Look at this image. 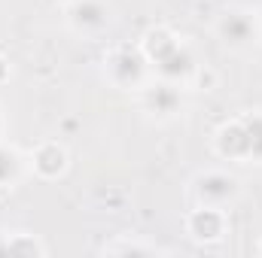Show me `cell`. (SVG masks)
I'll use <instances>...</instances> for the list:
<instances>
[{"label":"cell","instance_id":"obj_1","mask_svg":"<svg viewBox=\"0 0 262 258\" xmlns=\"http://www.w3.org/2000/svg\"><path fill=\"white\" fill-rule=\"evenodd\" d=\"M140 52H143L149 70L159 79H168V82H180L183 85L198 67L192 49L171 28H149L143 34V40H140Z\"/></svg>","mask_w":262,"mask_h":258},{"label":"cell","instance_id":"obj_2","mask_svg":"<svg viewBox=\"0 0 262 258\" xmlns=\"http://www.w3.org/2000/svg\"><path fill=\"white\" fill-rule=\"evenodd\" d=\"M216 152L229 161L262 164V110L226 122L216 131Z\"/></svg>","mask_w":262,"mask_h":258},{"label":"cell","instance_id":"obj_3","mask_svg":"<svg viewBox=\"0 0 262 258\" xmlns=\"http://www.w3.org/2000/svg\"><path fill=\"white\" fill-rule=\"evenodd\" d=\"M104 73H107V79H110L116 88H122V91H128V88H143V85L149 82V64H146L140 46H137V49H131V46L113 49V52L107 55V61H104Z\"/></svg>","mask_w":262,"mask_h":258},{"label":"cell","instance_id":"obj_4","mask_svg":"<svg viewBox=\"0 0 262 258\" xmlns=\"http://www.w3.org/2000/svg\"><path fill=\"white\" fill-rule=\"evenodd\" d=\"M216 37H220V43H223L226 49L244 52V49H250V46L262 37L259 15L250 12V9H226V12L216 18Z\"/></svg>","mask_w":262,"mask_h":258},{"label":"cell","instance_id":"obj_5","mask_svg":"<svg viewBox=\"0 0 262 258\" xmlns=\"http://www.w3.org/2000/svg\"><path fill=\"white\" fill-rule=\"evenodd\" d=\"M192 200L204 207H220L229 210L238 197H241V183L238 176L226 173V170H204L192 179Z\"/></svg>","mask_w":262,"mask_h":258},{"label":"cell","instance_id":"obj_6","mask_svg":"<svg viewBox=\"0 0 262 258\" xmlns=\"http://www.w3.org/2000/svg\"><path fill=\"white\" fill-rule=\"evenodd\" d=\"M186 234L195 243H220L229 234V216H226V210L195 203V210H189V216H186Z\"/></svg>","mask_w":262,"mask_h":258},{"label":"cell","instance_id":"obj_7","mask_svg":"<svg viewBox=\"0 0 262 258\" xmlns=\"http://www.w3.org/2000/svg\"><path fill=\"white\" fill-rule=\"evenodd\" d=\"M140 100H143V110L156 119H174L183 107V94H180V82H168V79H159V82H146L140 88Z\"/></svg>","mask_w":262,"mask_h":258},{"label":"cell","instance_id":"obj_8","mask_svg":"<svg viewBox=\"0 0 262 258\" xmlns=\"http://www.w3.org/2000/svg\"><path fill=\"white\" fill-rule=\"evenodd\" d=\"M67 24L82 37H95L110 24V6L104 0H70Z\"/></svg>","mask_w":262,"mask_h":258},{"label":"cell","instance_id":"obj_9","mask_svg":"<svg viewBox=\"0 0 262 258\" xmlns=\"http://www.w3.org/2000/svg\"><path fill=\"white\" fill-rule=\"evenodd\" d=\"M31 164H34V173L40 176V179H58V176H64L67 173V149L61 143H55V140H49V143H40L37 149H34V155H31Z\"/></svg>","mask_w":262,"mask_h":258},{"label":"cell","instance_id":"obj_10","mask_svg":"<svg viewBox=\"0 0 262 258\" xmlns=\"http://www.w3.org/2000/svg\"><path fill=\"white\" fill-rule=\"evenodd\" d=\"M46 243L31 234V231H9V234H0V255H46Z\"/></svg>","mask_w":262,"mask_h":258},{"label":"cell","instance_id":"obj_11","mask_svg":"<svg viewBox=\"0 0 262 258\" xmlns=\"http://www.w3.org/2000/svg\"><path fill=\"white\" fill-rule=\"evenodd\" d=\"M25 173V158L15 146L0 140V189H12Z\"/></svg>","mask_w":262,"mask_h":258},{"label":"cell","instance_id":"obj_12","mask_svg":"<svg viewBox=\"0 0 262 258\" xmlns=\"http://www.w3.org/2000/svg\"><path fill=\"white\" fill-rule=\"evenodd\" d=\"M104 252H113V255H156V252H168L156 243H146V240H116V243H107Z\"/></svg>","mask_w":262,"mask_h":258},{"label":"cell","instance_id":"obj_13","mask_svg":"<svg viewBox=\"0 0 262 258\" xmlns=\"http://www.w3.org/2000/svg\"><path fill=\"white\" fill-rule=\"evenodd\" d=\"M9 76H12V67H9V58L0 52V85H6L9 82Z\"/></svg>","mask_w":262,"mask_h":258},{"label":"cell","instance_id":"obj_14","mask_svg":"<svg viewBox=\"0 0 262 258\" xmlns=\"http://www.w3.org/2000/svg\"><path fill=\"white\" fill-rule=\"evenodd\" d=\"M256 252H259V255H262V237H259V243H256Z\"/></svg>","mask_w":262,"mask_h":258},{"label":"cell","instance_id":"obj_15","mask_svg":"<svg viewBox=\"0 0 262 258\" xmlns=\"http://www.w3.org/2000/svg\"><path fill=\"white\" fill-rule=\"evenodd\" d=\"M0 137H3V113H0Z\"/></svg>","mask_w":262,"mask_h":258},{"label":"cell","instance_id":"obj_16","mask_svg":"<svg viewBox=\"0 0 262 258\" xmlns=\"http://www.w3.org/2000/svg\"><path fill=\"white\" fill-rule=\"evenodd\" d=\"M259 28H262V12H259Z\"/></svg>","mask_w":262,"mask_h":258}]
</instances>
